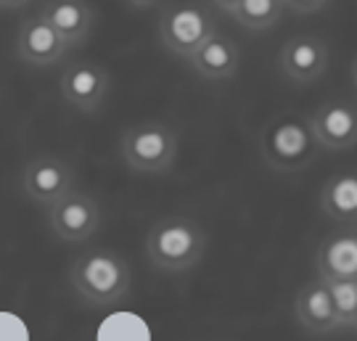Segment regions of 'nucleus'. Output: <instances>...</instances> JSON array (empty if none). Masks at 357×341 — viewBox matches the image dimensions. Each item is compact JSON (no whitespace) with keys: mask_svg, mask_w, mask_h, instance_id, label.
I'll list each match as a JSON object with an SVG mask.
<instances>
[{"mask_svg":"<svg viewBox=\"0 0 357 341\" xmlns=\"http://www.w3.org/2000/svg\"><path fill=\"white\" fill-rule=\"evenodd\" d=\"M69 283L79 294V299L90 307H112L130 294L132 273L128 259L119 252L93 246L72 262Z\"/></svg>","mask_w":357,"mask_h":341,"instance_id":"f257e3e1","label":"nucleus"},{"mask_svg":"<svg viewBox=\"0 0 357 341\" xmlns=\"http://www.w3.org/2000/svg\"><path fill=\"white\" fill-rule=\"evenodd\" d=\"M318 151V138L305 114H278L265 125L259 138V153L265 165L278 175H296L307 169L315 162Z\"/></svg>","mask_w":357,"mask_h":341,"instance_id":"f03ea898","label":"nucleus"},{"mask_svg":"<svg viewBox=\"0 0 357 341\" xmlns=\"http://www.w3.org/2000/svg\"><path fill=\"white\" fill-rule=\"evenodd\" d=\"M206 233L191 217H162L146 233V257L162 273H185L202 262Z\"/></svg>","mask_w":357,"mask_h":341,"instance_id":"7ed1b4c3","label":"nucleus"},{"mask_svg":"<svg viewBox=\"0 0 357 341\" xmlns=\"http://www.w3.org/2000/svg\"><path fill=\"white\" fill-rule=\"evenodd\" d=\"M178 132L165 122L143 119L119 135V159L141 175H167L178 162Z\"/></svg>","mask_w":357,"mask_h":341,"instance_id":"20e7f679","label":"nucleus"},{"mask_svg":"<svg viewBox=\"0 0 357 341\" xmlns=\"http://www.w3.org/2000/svg\"><path fill=\"white\" fill-rule=\"evenodd\" d=\"M212 32H217L212 11L193 0H175L159 16V40L180 59H188Z\"/></svg>","mask_w":357,"mask_h":341,"instance_id":"39448f33","label":"nucleus"},{"mask_svg":"<svg viewBox=\"0 0 357 341\" xmlns=\"http://www.w3.org/2000/svg\"><path fill=\"white\" fill-rule=\"evenodd\" d=\"M45 209H48V225L53 236L64 243L88 241L101 225V206L85 190L72 188Z\"/></svg>","mask_w":357,"mask_h":341,"instance_id":"423d86ee","label":"nucleus"},{"mask_svg":"<svg viewBox=\"0 0 357 341\" xmlns=\"http://www.w3.org/2000/svg\"><path fill=\"white\" fill-rule=\"evenodd\" d=\"M331 66V53L326 40L318 35H294L283 43L281 53H278V69L281 75L299 85V88H310L320 82Z\"/></svg>","mask_w":357,"mask_h":341,"instance_id":"0eeeda50","label":"nucleus"},{"mask_svg":"<svg viewBox=\"0 0 357 341\" xmlns=\"http://www.w3.org/2000/svg\"><path fill=\"white\" fill-rule=\"evenodd\" d=\"M310 127L323 151H349L357 146V103L326 98L310 114Z\"/></svg>","mask_w":357,"mask_h":341,"instance_id":"6e6552de","label":"nucleus"},{"mask_svg":"<svg viewBox=\"0 0 357 341\" xmlns=\"http://www.w3.org/2000/svg\"><path fill=\"white\" fill-rule=\"evenodd\" d=\"M109 72L96 61H72L59 79V93L64 103L82 114L98 112L109 96Z\"/></svg>","mask_w":357,"mask_h":341,"instance_id":"1a4fd4ad","label":"nucleus"},{"mask_svg":"<svg viewBox=\"0 0 357 341\" xmlns=\"http://www.w3.org/2000/svg\"><path fill=\"white\" fill-rule=\"evenodd\" d=\"M22 188L26 199L40 206H51L56 199L75 188V169L61 156H35L22 169Z\"/></svg>","mask_w":357,"mask_h":341,"instance_id":"9d476101","label":"nucleus"},{"mask_svg":"<svg viewBox=\"0 0 357 341\" xmlns=\"http://www.w3.org/2000/svg\"><path fill=\"white\" fill-rule=\"evenodd\" d=\"M69 53L66 40L43 16V11L22 22L16 32V56L26 66H53Z\"/></svg>","mask_w":357,"mask_h":341,"instance_id":"9b49d317","label":"nucleus"},{"mask_svg":"<svg viewBox=\"0 0 357 341\" xmlns=\"http://www.w3.org/2000/svg\"><path fill=\"white\" fill-rule=\"evenodd\" d=\"M294 315H296V323L312 336H326L339 328L328 280H323L320 275L307 280L294 296Z\"/></svg>","mask_w":357,"mask_h":341,"instance_id":"f8f14e48","label":"nucleus"},{"mask_svg":"<svg viewBox=\"0 0 357 341\" xmlns=\"http://www.w3.org/2000/svg\"><path fill=\"white\" fill-rule=\"evenodd\" d=\"M315 275L323 280L357 278V225L333 230L315 252Z\"/></svg>","mask_w":357,"mask_h":341,"instance_id":"ddd939ff","label":"nucleus"},{"mask_svg":"<svg viewBox=\"0 0 357 341\" xmlns=\"http://www.w3.org/2000/svg\"><path fill=\"white\" fill-rule=\"evenodd\" d=\"M188 61H191V69L202 79H206V82H222V79L236 77L238 63H241V51H238V45L228 35L212 32L188 56Z\"/></svg>","mask_w":357,"mask_h":341,"instance_id":"4468645a","label":"nucleus"},{"mask_svg":"<svg viewBox=\"0 0 357 341\" xmlns=\"http://www.w3.org/2000/svg\"><path fill=\"white\" fill-rule=\"evenodd\" d=\"M43 16L59 29L69 48L88 43L96 24V11L88 0H48L43 6Z\"/></svg>","mask_w":357,"mask_h":341,"instance_id":"2eb2a0df","label":"nucleus"},{"mask_svg":"<svg viewBox=\"0 0 357 341\" xmlns=\"http://www.w3.org/2000/svg\"><path fill=\"white\" fill-rule=\"evenodd\" d=\"M320 209L336 225H357V169H339L323 183Z\"/></svg>","mask_w":357,"mask_h":341,"instance_id":"dca6fc26","label":"nucleus"},{"mask_svg":"<svg viewBox=\"0 0 357 341\" xmlns=\"http://www.w3.org/2000/svg\"><path fill=\"white\" fill-rule=\"evenodd\" d=\"M283 11V0H241L228 16L249 32H265L281 22Z\"/></svg>","mask_w":357,"mask_h":341,"instance_id":"f3484780","label":"nucleus"},{"mask_svg":"<svg viewBox=\"0 0 357 341\" xmlns=\"http://www.w3.org/2000/svg\"><path fill=\"white\" fill-rule=\"evenodd\" d=\"M328 289H331V299L336 307L339 328H352L357 317V278L328 280Z\"/></svg>","mask_w":357,"mask_h":341,"instance_id":"a211bd4d","label":"nucleus"},{"mask_svg":"<svg viewBox=\"0 0 357 341\" xmlns=\"http://www.w3.org/2000/svg\"><path fill=\"white\" fill-rule=\"evenodd\" d=\"M286 11L296 13V16H310V13H318L328 6V0H283Z\"/></svg>","mask_w":357,"mask_h":341,"instance_id":"6ab92c4d","label":"nucleus"},{"mask_svg":"<svg viewBox=\"0 0 357 341\" xmlns=\"http://www.w3.org/2000/svg\"><path fill=\"white\" fill-rule=\"evenodd\" d=\"M125 3H128V8H132V11H151L162 0H125Z\"/></svg>","mask_w":357,"mask_h":341,"instance_id":"aec40b11","label":"nucleus"},{"mask_svg":"<svg viewBox=\"0 0 357 341\" xmlns=\"http://www.w3.org/2000/svg\"><path fill=\"white\" fill-rule=\"evenodd\" d=\"M209 3H212L215 8H220V11L230 13L233 8H236V6H238V3H241V0H209Z\"/></svg>","mask_w":357,"mask_h":341,"instance_id":"412c9836","label":"nucleus"},{"mask_svg":"<svg viewBox=\"0 0 357 341\" xmlns=\"http://www.w3.org/2000/svg\"><path fill=\"white\" fill-rule=\"evenodd\" d=\"M26 3H32V0H0V8H6V11H13V8H22Z\"/></svg>","mask_w":357,"mask_h":341,"instance_id":"4be33fe9","label":"nucleus"},{"mask_svg":"<svg viewBox=\"0 0 357 341\" xmlns=\"http://www.w3.org/2000/svg\"><path fill=\"white\" fill-rule=\"evenodd\" d=\"M352 85H355V90H357V56H355V61H352Z\"/></svg>","mask_w":357,"mask_h":341,"instance_id":"5701e85b","label":"nucleus"},{"mask_svg":"<svg viewBox=\"0 0 357 341\" xmlns=\"http://www.w3.org/2000/svg\"><path fill=\"white\" fill-rule=\"evenodd\" d=\"M352 331H355V333H357V317H355V323H352Z\"/></svg>","mask_w":357,"mask_h":341,"instance_id":"b1692460","label":"nucleus"}]
</instances>
